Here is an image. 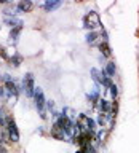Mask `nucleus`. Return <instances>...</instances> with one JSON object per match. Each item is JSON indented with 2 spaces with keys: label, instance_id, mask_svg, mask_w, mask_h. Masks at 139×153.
Instances as JSON below:
<instances>
[{
  "label": "nucleus",
  "instance_id": "obj_5",
  "mask_svg": "<svg viewBox=\"0 0 139 153\" xmlns=\"http://www.w3.org/2000/svg\"><path fill=\"white\" fill-rule=\"evenodd\" d=\"M24 89H26V96L27 97H34V94H35V85H34V75L32 74H26L24 76Z\"/></svg>",
  "mask_w": 139,
  "mask_h": 153
},
{
  "label": "nucleus",
  "instance_id": "obj_14",
  "mask_svg": "<svg viewBox=\"0 0 139 153\" xmlns=\"http://www.w3.org/2000/svg\"><path fill=\"white\" fill-rule=\"evenodd\" d=\"M5 22H7L8 26H11L13 29L18 27V26H22V22L19 21V19H14V18H11V19H10V18H5Z\"/></svg>",
  "mask_w": 139,
  "mask_h": 153
},
{
  "label": "nucleus",
  "instance_id": "obj_20",
  "mask_svg": "<svg viewBox=\"0 0 139 153\" xmlns=\"http://www.w3.org/2000/svg\"><path fill=\"white\" fill-rule=\"evenodd\" d=\"M0 57H2V59H5V61H10V57H8V54H7V50H5L2 45H0Z\"/></svg>",
  "mask_w": 139,
  "mask_h": 153
},
{
  "label": "nucleus",
  "instance_id": "obj_12",
  "mask_svg": "<svg viewBox=\"0 0 139 153\" xmlns=\"http://www.w3.org/2000/svg\"><path fill=\"white\" fill-rule=\"evenodd\" d=\"M101 105V112H104V113H112V102H109V100H105L102 99L99 102Z\"/></svg>",
  "mask_w": 139,
  "mask_h": 153
},
{
  "label": "nucleus",
  "instance_id": "obj_1",
  "mask_svg": "<svg viewBox=\"0 0 139 153\" xmlns=\"http://www.w3.org/2000/svg\"><path fill=\"white\" fill-rule=\"evenodd\" d=\"M58 126L64 129V132L67 134V136H72V137H77L78 136V128H75L77 124H74V121H72L70 118H67L66 115H61L59 118H58Z\"/></svg>",
  "mask_w": 139,
  "mask_h": 153
},
{
  "label": "nucleus",
  "instance_id": "obj_7",
  "mask_svg": "<svg viewBox=\"0 0 139 153\" xmlns=\"http://www.w3.org/2000/svg\"><path fill=\"white\" fill-rule=\"evenodd\" d=\"M5 88H7V91L10 93V96H13L14 99L18 97V88H16V85H14V81H11V78H10L8 75H5Z\"/></svg>",
  "mask_w": 139,
  "mask_h": 153
},
{
  "label": "nucleus",
  "instance_id": "obj_25",
  "mask_svg": "<svg viewBox=\"0 0 139 153\" xmlns=\"http://www.w3.org/2000/svg\"><path fill=\"white\" fill-rule=\"evenodd\" d=\"M0 148H2V137H0Z\"/></svg>",
  "mask_w": 139,
  "mask_h": 153
},
{
  "label": "nucleus",
  "instance_id": "obj_8",
  "mask_svg": "<svg viewBox=\"0 0 139 153\" xmlns=\"http://www.w3.org/2000/svg\"><path fill=\"white\" fill-rule=\"evenodd\" d=\"M88 118L90 117H86V115H78V118H77V128L80 129L81 132H86V131H90V128H88Z\"/></svg>",
  "mask_w": 139,
  "mask_h": 153
},
{
  "label": "nucleus",
  "instance_id": "obj_24",
  "mask_svg": "<svg viewBox=\"0 0 139 153\" xmlns=\"http://www.w3.org/2000/svg\"><path fill=\"white\" fill-rule=\"evenodd\" d=\"M0 126H2V128H7V121H5V120H3L2 113H0Z\"/></svg>",
  "mask_w": 139,
  "mask_h": 153
},
{
  "label": "nucleus",
  "instance_id": "obj_13",
  "mask_svg": "<svg viewBox=\"0 0 139 153\" xmlns=\"http://www.w3.org/2000/svg\"><path fill=\"white\" fill-rule=\"evenodd\" d=\"M21 30H22V26H18V27L11 29V32H10V38H11L13 42H16L18 40V35L21 33Z\"/></svg>",
  "mask_w": 139,
  "mask_h": 153
},
{
  "label": "nucleus",
  "instance_id": "obj_18",
  "mask_svg": "<svg viewBox=\"0 0 139 153\" xmlns=\"http://www.w3.org/2000/svg\"><path fill=\"white\" fill-rule=\"evenodd\" d=\"M3 13H5V14H11V16H13V14H18V13H21V11H19V10H18V7L14 8L13 5H11V7L5 8V11H3Z\"/></svg>",
  "mask_w": 139,
  "mask_h": 153
},
{
  "label": "nucleus",
  "instance_id": "obj_15",
  "mask_svg": "<svg viewBox=\"0 0 139 153\" xmlns=\"http://www.w3.org/2000/svg\"><path fill=\"white\" fill-rule=\"evenodd\" d=\"M105 74H107L109 76H114L115 75V64L114 62H107V65H105Z\"/></svg>",
  "mask_w": 139,
  "mask_h": 153
},
{
  "label": "nucleus",
  "instance_id": "obj_9",
  "mask_svg": "<svg viewBox=\"0 0 139 153\" xmlns=\"http://www.w3.org/2000/svg\"><path fill=\"white\" fill-rule=\"evenodd\" d=\"M32 8H34V3L31 2V0H21V2L18 3V10L21 13H29Z\"/></svg>",
  "mask_w": 139,
  "mask_h": 153
},
{
  "label": "nucleus",
  "instance_id": "obj_6",
  "mask_svg": "<svg viewBox=\"0 0 139 153\" xmlns=\"http://www.w3.org/2000/svg\"><path fill=\"white\" fill-rule=\"evenodd\" d=\"M50 134H51V137H55V139H56V140H66V132H64V129L58 126V123L53 124V128H51Z\"/></svg>",
  "mask_w": 139,
  "mask_h": 153
},
{
  "label": "nucleus",
  "instance_id": "obj_2",
  "mask_svg": "<svg viewBox=\"0 0 139 153\" xmlns=\"http://www.w3.org/2000/svg\"><path fill=\"white\" fill-rule=\"evenodd\" d=\"M83 24H85V29H90V30L98 29V27L101 26V18H99V14L96 13V11H90V13L85 16Z\"/></svg>",
  "mask_w": 139,
  "mask_h": 153
},
{
  "label": "nucleus",
  "instance_id": "obj_10",
  "mask_svg": "<svg viewBox=\"0 0 139 153\" xmlns=\"http://www.w3.org/2000/svg\"><path fill=\"white\" fill-rule=\"evenodd\" d=\"M99 51H101V54L105 56V57H110V56H112V50H110L109 43L105 42V40L99 43Z\"/></svg>",
  "mask_w": 139,
  "mask_h": 153
},
{
  "label": "nucleus",
  "instance_id": "obj_22",
  "mask_svg": "<svg viewBox=\"0 0 139 153\" xmlns=\"http://www.w3.org/2000/svg\"><path fill=\"white\" fill-rule=\"evenodd\" d=\"M109 89H110V96H112V97H114V100H115V97H117V93H118V91H117V86H115V85H112Z\"/></svg>",
  "mask_w": 139,
  "mask_h": 153
},
{
  "label": "nucleus",
  "instance_id": "obj_16",
  "mask_svg": "<svg viewBox=\"0 0 139 153\" xmlns=\"http://www.w3.org/2000/svg\"><path fill=\"white\" fill-rule=\"evenodd\" d=\"M98 37H99V33H98V32H96V30H91L90 33H86V37H85V38H86V42H88V43H93Z\"/></svg>",
  "mask_w": 139,
  "mask_h": 153
},
{
  "label": "nucleus",
  "instance_id": "obj_17",
  "mask_svg": "<svg viewBox=\"0 0 139 153\" xmlns=\"http://www.w3.org/2000/svg\"><path fill=\"white\" fill-rule=\"evenodd\" d=\"M21 62H22V57L21 56H13L11 57V59H10V64H13L14 67H19V64H21Z\"/></svg>",
  "mask_w": 139,
  "mask_h": 153
},
{
  "label": "nucleus",
  "instance_id": "obj_11",
  "mask_svg": "<svg viewBox=\"0 0 139 153\" xmlns=\"http://www.w3.org/2000/svg\"><path fill=\"white\" fill-rule=\"evenodd\" d=\"M62 5L61 0H53V2H46L45 5H43V8L46 10V11H53V10H56V8H59Z\"/></svg>",
  "mask_w": 139,
  "mask_h": 153
},
{
  "label": "nucleus",
  "instance_id": "obj_4",
  "mask_svg": "<svg viewBox=\"0 0 139 153\" xmlns=\"http://www.w3.org/2000/svg\"><path fill=\"white\" fill-rule=\"evenodd\" d=\"M5 121H7V132H8L10 139H11V142H18L19 140V131H18V128H16L14 120L11 117H7Z\"/></svg>",
  "mask_w": 139,
  "mask_h": 153
},
{
  "label": "nucleus",
  "instance_id": "obj_19",
  "mask_svg": "<svg viewBox=\"0 0 139 153\" xmlns=\"http://www.w3.org/2000/svg\"><path fill=\"white\" fill-rule=\"evenodd\" d=\"M91 75H93V78L96 83H101V72L98 69H91Z\"/></svg>",
  "mask_w": 139,
  "mask_h": 153
},
{
  "label": "nucleus",
  "instance_id": "obj_21",
  "mask_svg": "<svg viewBox=\"0 0 139 153\" xmlns=\"http://www.w3.org/2000/svg\"><path fill=\"white\" fill-rule=\"evenodd\" d=\"M88 128H90V131H91V132H94V131H96V123H94V120L88 118Z\"/></svg>",
  "mask_w": 139,
  "mask_h": 153
},
{
  "label": "nucleus",
  "instance_id": "obj_3",
  "mask_svg": "<svg viewBox=\"0 0 139 153\" xmlns=\"http://www.w3.org/2000/svg\"><path fill=\"white\" fill-rule=\"evenodd\" d=\"M34 102H35V107L40 112V117L45 120L46 113H45V96H43V91L40 88H35V94H34Z\"/></svg>",
  "mask_w": 139,
  "mask_h": 153
},
{
  "label": "nucleus",
  "instance_id": "obj_23",
  "mask_svg": "<svg viewBox=\"0 0 139 153\" xmlns=\"http://www.w3.org/2000/svg\"><path fill=\"white\" fill-rule=\"evenodd\" d=\"M105 136H107V131H101V132H98V140L102 142L104 139H105Z\"/></svg>",
  "mask_w": 139,
  "mask_h": 153
}]
</instances>
